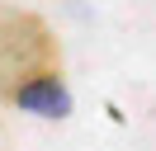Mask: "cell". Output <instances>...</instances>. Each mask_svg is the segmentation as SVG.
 Returning a JSON list of instances; mask_svg holds the SVG:
<instances>
[{
    "label": "cell",
    "instance_id": "obj_1",
    "mask_svg": "<svg viewBox=\"0 0 156 151\" xmlns=\"http://www.w3.org/2000/svg\"><path fill=\"white\" fill-rule=\"evenodd\" d=\"M43 71H62L57 33L43 14L0 0V99H10L19 85H29Z\"/></svg>",
    "mask_w": 156,
    "mask_h": 151
},
{
    "label": "cell",
    "instance_id": "obj_2",
    "mask_svg": "<svg viewBox=\"0 0 156 151\" xmlns=\"http://www.w3.org/2000/svg\"><path fill=\"white\" fill-rule=\"evenodd\" d=\"M10 104L24 109V113H33V118H66L71 113V90L62 80V71H43L29 85H19L10 94Z\"/></svg>",
    "mask_w": 156,
    "mask_h": 151
}]
</instances>
